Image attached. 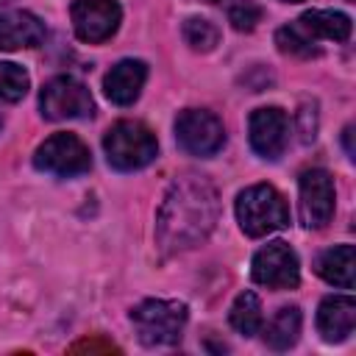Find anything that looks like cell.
Returning <instances> with one entry per match:
<instances>
[{"instance_id":"25","label":"cell","mask_w":356,"mask_h":356,"mask_svg":"<svg viewBox=\"0 0 356 356\" xmlns=\"http://www.w3.org/2000/svg\"><path fill=\"white\" fill-rule=\"evenodd\" d=\"M342 134H345V150H348V159H353V142H350V139H353V125H348Z\"/></svg>"},{"instance_id":"12","label":"cell","mask_w":356,"mask_h":356,"mask_svg":"<svg viewBox=\"0 0 356 356\" xmlns=\"http://www.w3.org/2000/svg\"><path fill=\"white\" fill-rule=\"evenodd\" d=\"M145 81H147V64L139 61V58H122V61H117V64L106 72V78H103V92H106V97H108L111 103H117V106H131V103L139 97Z\"/></svg>"},{"instance_id":"21","label":"cell","mask_w":356,"mask_h":356,"mask_svg":"<svg viewBox=\"0 0 356 356\" xmlns=\"http://www.w3.org/2000/svg\"><path fill=\"white\" fill-rule=\"evenodd\" d=\"M28 86H31V78L19 64L0 61V100L17 103L28 95Z\"/></svg>"},{"instance_id":"5","label":"cell","mask_w":356,"mask_h":356,"mask_svg":"<svg viewBox=\"0 0 356 356\" xmlns=\"http://www.w3.org/2000/svg\"><path fill=\"white\" fill-rule=\"evenodd\" d=\"M39 108L44 120L61 122V120H86L95 114V100L89 95V89L70 78V75H58L50 78L42 92H39Z\"/></svg>"},{"instance_id":"17","label":"cell","mask_w":356,"mask_h":356,"mask_svg":"<svg viewBox=\"0 0 356 356\" xmlns=\"http://www.w3.org/2000/svg\"><path fill=\"white\" fill-rule=\"evenodd\" d=\"M300 337V309L298 306H281L275 317L264 328V342L273 350H286Z\"/></svg>"},{"instance_id":"24","label":"cell","mask_w":356,"mask_h":356,"mask_svg":"<svg viewBox=\"0 0 356 356\" xmlns=\"http://www.w3.org/2000/svg\"><path fill=\"white\" fill-rule=\"evenodd\" d=\"M70 350H72V353H81V350H89V353H95V350H100V353H111V350H120V348L111 345V342H103V339H81V342H75Z\"/></svg>"},{"instance_id":"20","label":"cell","mask_w":356,"mask_h":356,"mask_svg":"<svg viewBox=\"0 0 356 356\" xmlns=\"http://www.w3.org/2000/svg\"><path fill=\"white\" fill-rule=\"evenodd\" d=\"M184 39H186V44H189L192 50L209 53V50H214L217 42H220V28H217L214 22L203 19V17H189V19L184 22Z\"/></svg>"},{"instance_id":"29","label":"cell","mask_w":356,"mask_h":356,"mask_svg":"<svg viewBox=\"0 0 356 356\" xmlns=\"http://www.w3.org/2000/svg\"><path fill=\"white\" fill-rule=\"evenodd\" d=\"M209 3H217V0H209Z\"/></svg>"},{"instance_id":"23","label":"cell","mask_w":356,"mask_h":356,"mask_svg":"<svg viewBox=\"0 0 356 356\" xmlns=\"http://www.w3.org/2000/svg\"><path fill=\"white\" fill-rule=\"evenodd\" d=\"M298 136H300V142L303 145H312L314 142V136H317V103H300V108H298Z\"/></svg>"},{"instance_id":"15","label":"cell","mask_w":356,"mask_h":356,"mask_svg":"<svg viewBox=\"0 0 356 356\" xmlns=\"http://www.w3.org/2000/svg\"><path fill=\"white\" fill-rule=\"evenodd\" d=\"M317 275L334 286L350 289L353 286V273H356V261H353V245H334L328 250H323L317 256Z\"/></svg>"},{"instance_id":"26","label":"cell","mask_w":356,"mask_h":356,"mask_svg":"<svg viewBox=\"0 0 356 356\" xmlns=\"http://www.w3.org/2000/svg\"><path fill=\"white\" fill-rule=\"evenodd\" d=\"M6 3H8V0H0V8H3V6H6Z\"/></svg>"},{"instance_id":"10","label":"cell","mask_w":356,"mask_h":356,"mask_svg":"<svg viewBox=\"0 0 356 356\" xmlns=\"http://www.w3.org/2000/svg\"><path fill=\"white\" fill-rule=\"evenodd\" d=\"M70 17H72L75 36L81 42L97 44L117 33L122 8L117 0H75L70 8Z\"/></svg>"},{"instance_id":"16","label":"cell","mask_w":356,"mask_h":356,"mask_svg":"<svg viewBox=\"0 0 356 356\" xmlns=\"http://www.w3.org/2000/svg\"><path fill=\"white\" fill-rule=\"evenodd\" d=\"M309 36L314 39H328V42H345L350 36V17L342 11H325V8H314L306 11L295 19Z\"/></svg>"},{"instance_id":"4","label":"cell","mask_w":356,"mask_h":356,"mask_svg":"<svg viewBox=\"0 0 356 356\" xmlns=\"http://www.w3.org/2000/svg\"><path fill=\"white\" fill-rule=\"evenodd\" d=\"M131 323H134L142 345H147V348L175 345L186 325V306L181 300L150 298V300H142L131 312Z\"/></svg>"},{"instance_id":"28","label":"cell","mask_w":356,"mask_h":356,"mask_svg":"<svg viewBox=\"0 0 356 356\" xmlns=\"http://www.w3.org/2000/svg\"><path fill=\"white\" fill-rule=\"evenodd\" d=\"M0 128H3V117H0Z\"/></svg>"},{"instance_id":"6","label":"cell","mask_w":356,"mask_h":356,"mask_svg":"<svg viewBox=\"0 0 356 356\" xmlns=\"http://www.w3.org/2000/svg\"><path fill=\"white\" fill-rule=\"evenodd\" d=\"M33 167L58 178H72L92 167V156L75 134H53L36 147Z\"/></svg>"},{"instance_id":"27","label":"cell","mask_w":356,"mask_h":356,"mask_svg":"<svg viewBox=\"0 0 356 356\" xmlns=\"http://www.w3.org/2000/svg\"><path fill=\"white\" fill-rule=\"evenodd\" d=\"M284 3H300V0H284Z\"/></svg>"},{"instance_id":"22","label":"cell","mask_w":356,"mask_h":356,"mask_svg":"<svg viewBox=\"0 0 356 356\" xmlns=\"http://www.w3.org/2000/svg\"><path fill=\"white\" fill-rule=\"evenodd\" d=\"M228 22L236 31H253L261 22V8L253 0H242V3H236V6L228 8Z\"/></svg>"},{"instance_id":"8","label":"cell","mask_w":356,"mask_h":356,"mask_svg":"<svg viewBox=\"0 0 356 356\" xmlns=\"http://www.w3.org/2000/svg\"><path fill=\"white\" fill-rule=\"evenodd\" d=\"M300 189V220L306 228H325L334 217V203H337V189L331 172L314 167L300 172L298 181Z\"/></svg>"},{"instance_id":"14","label":"cell","mask_w":356,"mask_h":356,"mask_svg":"<svg viewBox=\"0 0 356 356\" xmlns=\"http://www.w3.org/2000/svg\"><path fill=\"white\" fill-rule=\"evenodd\" d=\"M44 39V22L31 11L0 14V50L36 47Z\"/></svg>"},{"instance_id":"1","label":"cell","mask_w":356,"mask_h":356,"mask_svg":"<svg viewBox=\"0 0 356 356\" xmlns=\"http://www.w3.org/2000/svg\"><path fill=\"white\" fill-rule=\"evenodd\" d=\"M220 220V197L206 175H178L156 214V245L164 256L189 250L209 239Z\"/></svg>"},{"instance_id":"2","label":"cell","mask_w":356,"mask_h":356,"mask_svg":"<svg viewBox=\"0 0 356 356\" xmlns=\"http://www.w3.org/2000/svg\"><path fill=\"white\" fill-rule=\"evenodd\" d=\"M103 150H106V159H108V164L114 170L134 172V170L147 167L156 159L159 142H156L153 131L145 122H139V120H120V122H114L106 131Z\"/></svg>"},{"instance_id":"13","label":"cell","mask_w":356,"mask_h":356,"mask_svg":"<svg viewBox=\"0 0 356 356\" xmlns=\"http://www.w3.org/2000/svg\"><path fill=\"white\" fill-rule=\"evenodd\" d=\"M356 300L350 295H328L317 309V331L325 342H342L353 334Z\"/></svg>"},{"instance_id":"11","label":"cell","mask_w":356,"mask_h":356,"mask_svg":"<svg viewBox=\"0 0 356 356\" xmlns=\"http://www.w3.org/2000/svg\"><path fill=\"white\" fill-rule=\"evenodd\" d=\"M248 134H250V147L261 159H278L286 147L289 139V120L278 106H261L250 114L248 120Z\"/></svg>"},{"instance_id":"19","label":"cell","mask_w":356,"mask_h":356,"mask_svg":"<svg viewBox=\"0 0 356 356\" xmlns=\"http://www.w3.org/2000/svg\"><path fill=\"white\" fill-rule=\"evenodd\" d=\"M317 39L309 36L298 22H289L284 28L275 31V44L281 53L286 56H298V58H312V56H320V47L314 44Z\"/></svg>"},{"instance_id":"7","label":"cell","mask_w":356,"mask_h":356,"mask_svg":"<svg viewBox=\"0 0 356 356\" xmlns=\"http://www.w3.org/2000/svg\"><path fill=\"white\" fill-rule=\"evenodd\" d=\"M175 139L192 156H214L225 145V128L206 108H184L175 117Z\"/></svg>"},{"instance_id":"3","label":"cell","mask_w":356,"mask_h":356,"mask_svg":"<svg viewBox=\"0 0 356 356\" xmlns=\"http://www.w3.org/2000/svg\"><path fill=\"white\" fill-rule=\"evenodd\" d=\"M236 220L248 236H267L289 225V209L275 186L253 184L236 197Z\"/></svg>"},{"instance_id":"9","label":"cell","mask_w":356,"mask_h":356,"mask_svg":"<svg viewBox=\"0 0 356 356\" xmlns=\"http://www.w3.org/2000/svg\"><path fill=\"white\" fill-rule=\"evenodd\" d=\"M250 275L256 284L267 289H295L300 281V267L298 256L286 242H270L253 256Z\"/></svg>"},{"instance_id":"18","label":"cell","mask_w":356,"mask_h":356,"mask_svg":"<svg viewBox=\"0 0 356 356\" xmlns=\"http://www.w3.org/2000/svg\"><path fill=\"white\" fill-rule=\"evenodd\" d=\"M228 323L242 334V337H253L261 331L264 314H261V300L253 292H239L231 312H228Z\"/></svg>"}]
</instances>
